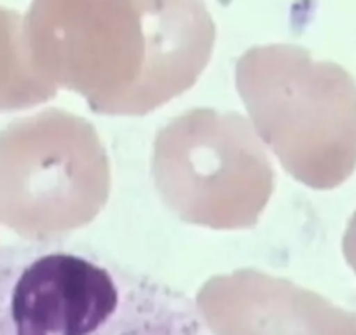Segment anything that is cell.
<instances>
[{
    "label": "cell",
    "instance_id": "6da1fadb",
    "mask_svg": "<svg viewBox=\"0 0 356 335\" xmlns=\"http://www.w3.org/2000/svg\"><path fill=\"white\" fill-rule=\"evenodd\" d=\"M0 335H208L187 293L82 243L0 248Z\"/></svg>",
    "mask_w": 356,
    "mask_h": 335
},
{
    "label": "cell",
    "instance_id": "7a4b0ae2",
    "mask_svg": "<svg viewBox=\"0 0 356 335\" xmlns=\"http://www.w3.org/2000/svg\"><path fill=\"white\" fill-rule=\"evenodd\" d=\"M15 28V15L0 8V111L19 105L26 93L16 70Z\"/></svg>",
    "mask_w": 356,
    "mask_h": 335
},
{
    "label": "cell",
    "instance_id": "3957f363",
    "mask_svg": "<svg viewBox=\"0 0 356 335\" xmlns=\"http://www.w3.org/2000/svg\"><path fill=\"white\" fill-rule=\"evenodd\" d=\"M346 252H348L349 261H351L353 265L356 268V215L351 220L348 234H346Z\"/></svg>",
    "mask_w": 356,
    "mask_h": 335
}]
</instances>
